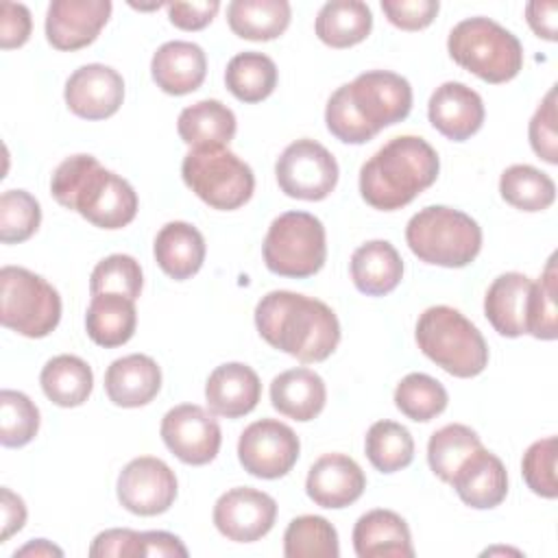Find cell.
Listing matches in <instances>:
<instances>
[{"instance_id": "6da1fadb", "label": "cell", "mask_w": 558, "mask_h": 558, "mask_svg": "<svg viewBox=\"0 0 558 558\" xmlns=\"http://www.w3.org/2000/svg\"><path fill=\"white\" fill-rule=\"evenodd\" d=\"M255 327L272 347L303 364L327 360L340 342L336 312L312 296L272 290L255 305Z\"/></svg>"}, {"instance_id": "7a4b0ae2", "label": "cell", "mask_w": 558, "mask_h": 558, "mask_svg": "<svg viewBox=\"0 0 558 558\" xmlns=\"http://www.w3.org/2000/svg\"><path fill=\"white\" fill-rule=\"evenodd\" d=\"M54 201L100 229H122L137 214V194L120 174L100 166L94 155L63 159L50 179Z\"/></svg>"}, {"instance_id": "3957f363", "label": "cell", "mask_w": 558, "mask_h": 558, "mask_svg": "<svg viewBox=\"0 0 558 558\" xmlns=\"http://www.w3.org/2000/svg\"><path fill=\"white\" fill-rule=\"evenodd\" d=\"M440 159L429 142L418 135L388 140L360 168V194L379 211L410 205L438 179Z\"/></svg>"}, {"instance_id": "277c9868", "label": "cell", "mask_w": 558, "mask_h": 558, "mask_svg": "<svg viewBox=\"0 0 558 558\" xmlns=\"http://www.w3.org/2000/svg\"><path fill=\"white\" fill-rule=\"evenodd\" d=\"M418 349L453 377H475L488 366V344L482 331L456 307L432 305L414 331Z\"/></svg>"}, {"instance_id": "5b68a950", "label": "cell", "mask_w": 558, "mask_h": 558, "mask_svg": "<svg viewBox=\"0 0 558 558\" xmlns=\"http://www.w3.org/2000/svg\"><path fill=\"white\" fill-rule=\"evenodd\" d=\"M410 251L425 264L442 268L469 266L482 251V229L464 211L429 205L416 211L405 227Z\"/></svg>"}, {"instance_id": "8992f818", "label": "cell", "mask_w": 558, "mask_h": 558, "mask_svg": "<svg viewBox=\"0 0 558 558\" xmlns=\"http://www.w3.org/2000/svg\"><path fill=\"white\" fill-rule=\"evenodd\" d=\"M449 57L477 78L499 85L523 68V46L517 35L490 17H466L447 37Z\"/></svg>"}, {"instance_id": "52a82bcc", "label": "cell", "mask_w": 558, "mask_h": 558, "mask_svg": "<svg viewBox=\"0 0 558 558\" xmlns=\"http://www.w3.org/2000/svg\"><path fill=\"white\" fill-rule=\"evenodd\" d=\"M181 177L203 203L220 211L242 207L255 190L251 166L227 146L192 148L183 157Z\"/></svg>"}, {"instance_id": "ba28073f", "label": "cell", "mask_w": 558, "mask_h": 558, "mask_svg": "<svg viewBox=\"0 0 558 558\" xmlns=\"http://www.w3.org/2000/svg\"><path fill=\"white\" fill-rule=\"evenodd\" d=\"M262 253L266 268L279 277H312L327 259L325 227L314 214L286 211L270 222Z\"/></svg>"}, {"instance_id": "9c48e42d", "label": "cell", "mask_w": 558, "mask_h": 558, "mask_svg": "<svg viewBox=\"0 0 558 558\" xmlns=\"http://www.w3.org/2000/svg\"><path fill=\"white\" fill-rule=\"evenodd\" d=\"M0 320L26 338H46L61 320V296L39 275L22 266L0 270Z\"/></svg>"}, {"instance_id": "30bf717a", "label": "cell", "mask_w": 558, "mask_h": 558, "mask_svg": "<svg viewBox=\"0 0 558 558\" xmlns=\"http://www.w3.org/2000/svg\"><path fill=\"white\" fill-rule=\"evenodd\" d=\"M336 157L316 140L303 137L283 148L275 163L281 192L299 201H323L338 183Z\"/></svg>"}, {"instance_id": "8fae6325", "label": "cell", "mask_w": 558, "mask_h": 558, "mask_svg": "<svg viewBox=\"0 0 558 558\" xmlns=\"http://www.w3.org/2000/svg\"><path fill=\"white\" fill-rule=\"evenodd\" d=\"M344 85L355 113L375 135L405 120L412 109V87L397 72L368 70Z\"/></svg>"}, {"instance_id": "7c38bea8", "label": "cell", "mask_w": 558, "mask_h": 558, "mask_svg": "<svg viewBox=\"0 0 558 558\" xmlns=\"http://www.w3.org/2000/svg\"><path fill=\"white\" fill-rule=\"evenodd\" d=\"M301 442L294 429L277 418L251 423L238 440V458L246 473L262 480H277L292 471Z\"/></svg>"}, {"instance_id": "4fadbf2b", "label": "cell", "mask_w": 558, "mask_h": 558, "mask_svg": "<svg viewBox=\"0 0 558 558\" xmlns=\"http://www.w3.org/2000/svg\"><path fill=\"white\" fill-rule=\"evenodd\" d=\"M163 445L185 464L203 466L211 462L222 442L218 421L196 403H181L168 410L161 418Z\"/></svg>"}, {"instance_id": "5bb4252c", "label": "cell", "mask_w": 558, "mask_h": 558, "mask_svg": "<svg viewBox=\"0 0 558 558\" xmlns=\"http://www.w3.org/2000/svg\"><path fill=\"white\" fill-rule=\"evenodd\" d=\"M177 475L159 458H133L118 475V501L133 514L155 517L177 499Z\"/></svg>"}, {"instance_id": "9a60e30c", "label": "cell", "mask_w": 558, "mask_h": 558, "mask_svg": "<svg viewBox=\"0 0 558 558\" xmlns=\"http://www.w3.org/2000/svg\"><path fill=\"white\" fill-rule=\"evenodd\" d=\"M277 519V501L257 488L238 486L214 504L216 530L233 543H255L266 536Z\"/></svg>"}, {"instance_id": "2e32d148", "label": "cell", "mask_w": 558, "mask_h": 558, "mask_svg": "<svg viewBox=\"0 0 558 558\" xmlns=\"http://www.w3.org/2000/svg\"><path fill=\"white\" fill-rule=\"evenodd\" d=\"M68 109L83 120L111 118L124 100V81L118 70L102 63L81 65L65 81Z\"/></svg>"}, {"instance_id": "e0dca14e", "label": "cell", "mask_w": 558, "mask_h": 558, "mask_svg": "<svg viewBox=\"0 0 558 558\" xmlns=\"http://www.w3.org/2000/svg\"><path fill=\"white\" fill-rule=\"evenodd\" d=\"M109 15V0H52L46 11V39L57 50H81L98 37Z\"/></svg>"}, {"instance_id": "ac0fdd59", "label": "cell", "mask_w": 558, "mask_h": 558, "mask_svg": "<svg viewBox=\"0 0 558 558\" xmlns=\"http://www.w3.org/2000/svg\"><path fill=\"white\" fill-rule=\"evenodd\" d=\"M482 96L464 83L447 81L434 89L427 102L432 126L451 142H464L484 124Z\"/></svg>"}, {"instance_id": "d6986e66", "label": "cell", "mask_w": 558, "mask_h": 558, "mask_svg": "<svg viewBox=\"0 0 558 558\" xmlns=\"http://www.w3.org/2000/svg\"><path fill=\"white\" fill-rule=\"evenodd\" d=\"M366 488V477L360 464L344 453L320 456L307 473V497L329 510H340L355 504Z\"/></svg>"}, {"instance_id": "ffe728a7", "label": "cell", "mask_w": 558, "mask_h": 558, "mask_svg": "<svg viewBox=\"0 0 558 558\" xmlns=\"http://www.w3.org/2000/svg\"><path fill=\"white\" fill-rule=\"evenodd\" d=\"M462 504L475 510H488L499 506L508 495V473L504 462L484 449H475L456 471L449 482Z\"/></svg>"}, {"instance_id": "44dd1931", "label": "cell", "mask_w": 558, "mask_h": 558, "mask_svg": "<svg viewBox=\"0 0 558 558\" xmlns=\"http://www.w3.org/2000/svg\"><path fill=\"white\" fill-rule=\"evenodd\" d=\"M262 397V381L257 373L242 362H227L216 366L205 384V399L214 414L225 418H240L255 410Z\"/></svg>"}, {"instance_id": "7402d4cb", "label": "cell", "mask_w": 558, "mask_h": 558, "mask_svg": "<svg viewBox=\"0 0 558 558\" xmlns=\"http://www.w3.org/2000/svg\"><path fill=\"white\" fill-rule=\"evenodd\" d=\"M150 74L161 92L170 96H185L203 85L207 57L198 44L183 39L166 41L153 54Z\"/></svg>"}, {"instance_id": "603a6c76", "label": "cell", "mask_w": 558, "mask_h": 558, "mask_svg": "<svg viewBox=\"0 0 558 558\" xmlns=\"http://www.w3.org/2000/svg\"><path fill=\"white\" fill-rule=\"evenodd\" d=\"M161 388V368L150 355L131 353L113 360L105 373V392L113 405L140 408Z\"/></svg>"}, {"instance_id": "cb8c5ba5", "label": "cell", "mask_w": 558, "mask_h": 558, "mask_svg": "<svg viewBox=\"0 0 558 558\" xmlns=\"http://www.w3.org/2000/svg\"><path fill=\"white\" fill-rule=\"evenodd\" d=\"M353 549L360 558H412V536L405 519L392 510L375 508L353 527Z\"/></svg>"}, {"instance_id": "d4e9b609", "label": "cell", "mask_w": 558, "mask_h": 558, "mask_svg": "<svg viewBox=\"0 0 558 558\" xmlns=\"http://www.w3.org/2000/svg\"><path fill=\"white\" fill-rule=\"evenodd\" d=\"M155 262L174 281L194 277L205 262V238L203 233L183 220H172L159 229L153 244Z\"/></svg>"}, {"instance_id": "484cf974", "label": "cell", "mask_w": 558, "mask_h": 558, "mask_svg": "<svg viewBox=\"0 0 558 558\" xmlns=\"http://www.w3.org/2000/svg\"><path fill=\"white\" fill-rule=\"evenodd\" d=\"M532 279L523 272H504L486 290L484 314L493 329L506 338L527 333V299Z\"/></svg>"}, {"instance_id": "4316f807", "label": "cell", "mask_w": 558, "mask_h": 558, "mask_svg": "<svg viewBox=\"0 0 558 558\" xmlns=\"http://www.w3.org/2000/svg\"><path fill=\"white\" fill-rule=\"evenodd\" d=\"M327 401V388L318 373L312 368H290L279 373L270 381V403L272 408L294 421H314Z\"/></svg>"}, {"instance_id": "83f0119b", "label": "cell", "mask_w": 558, "mask_h": 558, "mask_svg": "<svg viewBox=\"0 0 558 558\" xmlns=\"http://www.w3.org/2000/svg\"><path fill=\"white\" fill-rule=\"evenodd\" d=\"M351 279L366 296H384L403 279V259L388 240H371L351 255Z\"/></svg>"}, {"instance_id": "f1b7e54d", "label": "cell", "mask_w": 558, "mask_h": 558, "mask_svg": "<svg viewBox=\"0 0 558 558\" xmlns=\"http://www.w3.org/2000/svg\"><path fill=\"white\" fill-rule=\"evenodd\" d=\"M137 327L135 301L124 294H94L85 314V329L92 342L105 349L126 344Z\"/></svg>"}, {"instance_id": "f546056e", "label": "cell", "mask_w": 558, "mask_h": 558, "mask_svg": "<svg viewBox=\"0 0 558 558\" xmlns=\"http://www.w3.org/2000/svg\"><path fill=\"white\" fill-rule=\"evenodd\" d=\"M235 129V113L214 98L185 107L177 120L179 137L192 148L227 146L233 140Z\"/></svg>"}, {"instance_id": "4dcf8cb0", "label": "cell", "mask_w": 558, "mask_h": 558, "mask_svg": "<svg viewBox=\"0 0 558 558\" xmlns=\"http://www.w3.org/2000/svg\"><path fill=\"white\" fill-rule=\"evenodd\" d=\"M292 9L288 0H231L227 4L229 28L251 41H270L290 26Z\"/></svg>"}, {"instance_id": "1f68e13d", "label": "cell", "mask_w": 558, "mask_h": 558, "mask_svg": "<svg viewBox=\"0 0 558 558\" xmlns=\"http://www.w3.org/2000/svg\"><path fill=\"white\" fill-rule=\"evenodd\" d=\"M373 28V13L360 0H329L316 15L314 31L331 48H351L364 41Z\"/></svg>"}, {"instance_id": "d6a6232c", "label": "cell", "mask_w": 558, "mask_h": 558, "mask_svg": "<svg viewBox=\"0 0 558 558\" xmlns=\"http://www.w3.org/2000/svg\"><path fill=\"white\" fill-rule=\"evenodd\" d=\"M44 395L59 408H76L87 401L94 388V373L78 355H54L39 375Z\"/></svg>"}, {"instance_id": "836d02e7", "label": "cell", "mask_w": 558, "mask_h": 558, "mask_svg": "<svg viewBox=\"0 0 558 558\" xmlns=\"http://www.w3.org/2000/svg\"><path fill=\"white\" fill-rule=\"evenodd\" d=\"M225 85L238 100L259 102L277 87V65L264 52L244 50L227 63Z\"/></svg>"}, {"instance_id": "e575fe53", "label": "cell", "mask_w": 558, "mask_h": 558, "mask_svg": "<svg viewBox=\"0 0 558 558\" xmlns=\"http://www.w3.org/2000/svg\"><path fill=\"white\" fill-rule=\"evenodd\" d=\"M501 198L521 211H543L556 201V183L530 163H514L499 177Z\"/></svg>"}, {"instance_id": "d590c367", "label": "cell", "mask_w": 558, "mask_h": 558, "mask_svg": "<svg viewBox=\"0 0 558 558\" xmlns=\"http://www.w3.org/2000/svg\"><path fill=\"white\" fill-rule=\"evenodd\" d=\"M283 554L288 558H338V532L325 517L301 514L286 527Z\"/></svg>"}, {"instance_id": "8d00e7d4", "label": "cell", "mask_w": 558, "mask_h": 558, "mask_svg": "<svg viewBox=\"0 0 558 558\" xmlns=\"http://www.w3.org/2000/svg\"><path fill=\"white\" fill-rule=\"evenodd\" d=\"M364 451L379 473H395L410 466L414 458V440L401 423L377 421L366 432Z\"/></svg>"}, {"instance_id": "74e56055", "label": "cell", "mask_w": 558, "mask_h": 558, "mask_svg": "<svg viewBox=\"0 0 558 558\" xmlns=\"http://www.w3.org/2000/svg\"><path fill=\"white\" fill-rule=\"evenodd\" d=\"M482 447V440L475 429L462 423H449L432 434L427 442V462L436 477L451 482L460 464Z\"/></svg>"}, {"instance_id": "f35d334b", "label": "cell", "mask_w": 558, "mask_h": 558, "mask_svg": "<svg viewBox=\"0 0 558 558\" xmlns=\"http://www.w3.org/2000/svg\"><path fill=\"white\" fill-rule=\"evenodd\" d=\"M449 395L445 386L425 373L405 375L395 388V405L416 423H427L445 412Z\"/></svg>"}, {"instance_id": "ab89813d", "label": "cell", "mask_w": 558, "mask_h": 558, "mask_svg": "<svg viewBox=\"0 0 558 558\" xmlns=\"http://www.w3.org/2000/svg\"><path fill=\"white\" fill-rule=\"evenodd\" d=\"M558 270L556 253L547 259L538 281H532L527 299V333L538 340H554L558 336Z\"/></svg>"}, {"instance_id": "60d3db41", "label": "cell", "mask_w": 558, "mask_h": 558, "mask_svg": "<svg viewBox=\"0 0 558 558\" xmlns=\"http://www.w3.org/2000/svg\"><path fill=\"white\" fill-rule=\"evenodd\" d=\"M39 432V410L20 390L0 392V442L2 447H24Z\"/></svg>"}, {"instance_id": "b9f144b4", "label": "cell", "mask_w": 558, "mask_h": 558, "mask_svg": "<svg viewBox=\"0 0 558 558\" xmlns=\"http://www.w3.org/2000/svg\"><path fill=\"white\" fill-rule=\"evenodd\" d=\"M41 222V207L26 190H7L0 196V242L20 244L28 240Z\"/></svg>"}, {"instance_id": "7bdbcfd3", "label": "cell", "mask_w": 558, "mask_h": 558, "mask_svg": "<svg viewBox=\"0 0 558 558\" xmlns=\"http://www.w3.org/2000/svg\"><path fill=\"white\" fill-rule=\"evenodd\" d=\"M144 286L142 266L135 257L124 253H113L105 259H100L89 277V294H124L129 299H137Z\"/></svg>"}, {"instance_id": "ee69618b", "label": "cell", "mask_w": 558, "mask_h": 558, "mask_svg": "<svg viewBox=\"0 0 558 558\" xmlns=\"http://www.w3.org/2000/svg\"><path fill=\"white\" fill-rule=\"evenodd\" d=\"M521 473L527 488L545 499L558 497L556 480V436L541 438L527 447L521 460Z\"/></svg>"}, {"instance_id": "f6af8a7d", "label": "cell", "mask_w": 558, "mask_h": 558, "mask_svg": "<svg viewBox=\"0 0 558 558\" xmlns=\"http://www.w3.org/2000/svg\"><path fill=\"white\" fill-rule=\"evenodd\" d=\"M325 122H327L329 133L344 144H366L375 137V133L355 113V109L347 96V85H340L329 96L327 107H325Z\"/></svg>"}, {"instance_id": "bcb514c9", "label": "cell", "mask_w": 558, "mask_h": 558, "mask_svg": "<svg viewBox=\"0 0 558 558\" xmlns=\"http://www.w3.org/2000/svg\"><path fill=\"white\" fill-rule=\"evenodd\" d=\"M530 146L547 163H558V133H556V85L549 87L530 120Z\"/></svg>"}, {"instance_id": "7dc6e473", "label": "cell", "mask_w": 558, "mask_h": 558, "mask_svg": "<svg viewBox=\"0 0 558 558\" xmlns=\"http://www.w3.org/2000/svg\"><path fill=\"white\" fill-rule=\"evenodd\" d=\"M440 4L438 0H381V11L388 22L401 31L427 28Z\"/></svg>"}, {"instance_id": "c3c4849f", "label": "cell", "mask_w": 558, "mask_h": 558, "mask_svg": "<svg viewBox=\"0 0 558 558\" xmlns=\"http://www.w3.org/2000/svg\"><path fill=\"white\" fill-rule=\"evenodd\" d=\"M92 558H144L142 532L129 527H113L100 532L89 547Z\"/></svg>"}, {"instance_id": "681fc988", "label": "cell", "mask_w": 558, "mask_h": 558, "mask_svg": "<svg viewBox=\"0 0 558 558\" xmlns=\"http://www.w3.org/2000/svg\"><path fill=\"white\" fill-rule=\"evenodd\" d=\"M33 31L31 11L22 2H2L0 4V46L2 50L20 48L28 41Z\"/></svg>"}, {"instance_id": "f907efd6", "label": "cell", "mask_w": 558, "mask_h": 558, "mask_svg": "<svg viewBox=\"0 0 558 558\" xmlns=\"http://www.w3.org/2000/svg\"><path fill=\"white\" fill-rule=\"evenodd\" d=\"M170 22L181 31H201L205 28L218 13V0H201V2H166Z\"/></svg>"}, {"instance_id": "816d5d0a", "label": "cell", "mask_w": 558, "mask_h": 558, "mask_svg": "<svg viewBox=\"0 0 558 558\" xmlns=\"http://www.w3.org/2000/svg\"><path fill=\"white\" fill-rule=\"evenodd\" d=\"M556 13H558V2H527L525 4V20L530 24V28L534 31L536 37L547 39V41H556Z\"/></svg>"}, {"instance_id": "f5cc1de1", "label": "cell", "mask_w": 558, "mask_h": 558, "mask_svg": "<svg viewBox=\"0 0 558 558\" xmlns=\"http://www.w3.org/2000/svg\"><path fill=\"white\" fill-rule=\"evenodd\" d=\"M0 510H2V532H0V541L7 543L15 532H20L26 523V506L22 501L20 495H15L13 490H9L7 486L0 490Z\"/></svg>"}, {"instance_id": "db71d44e", "label": "cell", "mask_w": 558, "mask_h": 558, "mask_svg": "<svg viewBox=\"0 0 558 558\" xmlns=\"http://www.w3.org/2000/svg\"><path fill=\"white\" fill-rule=\"evenodd\" d=\"M142 543H144V558L153 556H187V547L181 543L179 536L163 532V530H150L142 532Z\"/></svg>"}, {"instance_id": "11a10c76", "label": "cell", "mask_w": 558, "mask_h": 558, "mask_svg": "<svg viewBox=\"0 0 558 558\" xmlns=\"http://www.w3.org/2000/svg\"><path fill=\"white\" fill-rule=\"evenodd\" d=\"M17 556H63V551L59 547H54L52 543H48L46 538H37V541H31L28 545L20 547L15 551V558Z\"/></svg>"}]
</instances>
